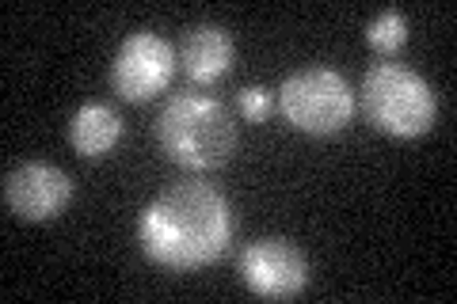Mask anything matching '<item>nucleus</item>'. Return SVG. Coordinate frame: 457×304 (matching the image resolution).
I'll return each instance as SVG.
<instances>
[{
	"label": "nucleus",
	"instance_id": "9",
	"mask_svg": "<svg viewBox=\"0 0 457 304\" xmlns=\"http://www.w3.org/2000/svg\"><path fill=\"white\" fill-rule=\"evenodd\" d=\"M119 141H122V114L111 103L88 99V103L77 107L73 122H69V144H73L77 156L99 160V156H107Z\"/></svg>",
	"mask_w": 457,
	"mask_h": 304
},
{
	"label": "nucleus",
	"instance_id": "10",
	"mask_svg": "<svg viewBox=\"0 0 457 304\" xmlns=\"http://www.w3.org/2000/svg\"><path fill=\"white\" fill-rule=\"evenodd\" d=\"M366 42L374 46L381 57H393L404 50V42H408V16L400 8H385L378 12L374 20H370L366 27Z\"/></svg>",
	"mask_w": 457,
	"mask_h": 304
},
{
	"label": "nucleus",
	"instance_id": "2",
	"mask_svg": "<svg viewBox=\"0 0 457 304\" xmlns=\"http://www.w3.org/2000/svg\"><path fill=\"white\" fill-rule=\"evenodd\" d=\"M156 144L187 171H218L237 152V122L221 99L206 92H176L156 111Z\"/></svg>",
	"mask_w": 457,
	"mask_h": 304
},
{
	"label": "nucleus",
	"instance_id": "8",
	"mask_svg": "<svg viewBox=\"0 0 457 304\" xmlns=\"http://www.w3.org/2000/svg\"><path fill=\"white\" fill-rule=\"evenodd\" d=\"M233 57H237L233 38L218 23H191L176 42V65L198 88L218 84L233 69Z\"/></svg>",
	"mask_w": 457,
	"mask_h": 304
},
{
	"label": "nucleus",
	"instance_id": "3",
	"mask_svg": "<svg viewBox=\"0 0 457 304\" xmlns=\"http://www.w3.org/2000/svg\"><path fill=\"white\" fill-rule=\"evenodd\" d=\"M359 107L366 122L389 137H420L438 119V95L416 69L374 62L362 72Z\"/></svg>",
	"mask_w": 457,
	"mask_h": 304
},
{
	"label": "nucleus",
	"instance_id": "4",
	"mask_svg": "<svg viewBox=\"0 0 457 304\" xmlns=\"http://www.w3.org/2000/svg\"><path fill=\"white\" fill-rule=\"evenodd\" d=\"M278 111L294 129L312 137L339 134L354 114V92L343 72L328 65H305L278 84Z\"/></svg>",
	"mask_w": 457,
	"mask_h": 304
},
{
	"label": "nucleus",
	"instance_id": "7",
	"mask_svg": "<svg viewBox=\"0 0 457 304\" xmlns=\"http://www.w3.org/2000/svg\"><path fill=\"white\" fill-rule=\"evenodd\" d=\"M73 201V179L57 164L27 160L4 171V206L20 221H54Z\"/></svg>",
	"mask_w": 457,
	"mask_h": 304
},
{
	"label": "nucleus",
	"instance_id": "11",
	"mask_svg": "<svg viewBox=\"0 0 457 304\" xmlns=\"http://www.w3.org/2000/svg\"><path fill=\"white\" fill-rule=\"evenodd\" d=\"M237 111L245 114L248 122H263L270 111H275V99L267 88H240L237 92Z\"/></svg>",
	"mask_w": 457,
	"mask_h": 304
},
{
	"label": "nucleus",
	"instance_id": "5",
	"mask_svg": "<svg viewBox=\"0 0 457 304\" xmlns=\"http://www.w3.org/2000/svg\"><path fill=\"white\" fill-rule=\"evenodd\" d=\"M171 72H176V46L156 31H130L111 57L107 80L111 92L126 103H149L168 88Z\"/></svg>",
	"mask_w": 457,
	"mask_h": 304
},
{
	"label": "nucleus",
	"instance_id": "1",
	"mask_svg": "<svg viewBox=\"0 0 457 304\" xmlns=\"http://www.w3.org/2000/svg\"><path fill=\"white\" fill-rule=\"evenodd\" d=\"M233 240V206L203 179L164 186L137 217V243L149 263L171 274L210 267Z\"/></svg>",
	"mask_w": 457,
	"mask_h": 304
},
{
	"label": "nucleus",
	"instance_id": "6",
	"mask_svg": "<svg viewBox=\"0 0 457 304\" xmlns=\"http://www.w3.org/2000/svg\"><path fill=\"white\" fill-rule=\"evenodd\" d=\"M237 274L255 297L263 300H290L309 285V259L286 236L252 240L237 259Z\"/></svg>",
	"mask_w": 457,
	"mask_h": 304
}]
</instances>
